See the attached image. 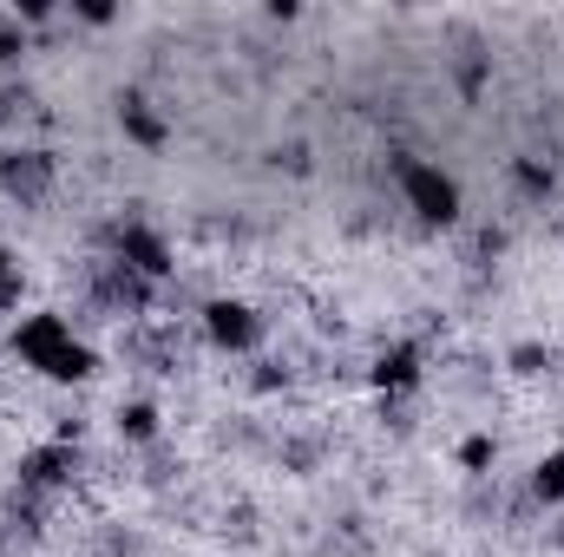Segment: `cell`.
<instances>
[{"instance_id": "6da1fadb", "label": "cell", "mask_w": 564, "mask_h": 557, "mask_svg": "<svg viewBox=\"0 0 564 557\" xmlns=\"http://www.w3.org/2000/svg\"><path fill=\"white\" fill-rule=\"evenodd\" d=\"M401 184H408V197H414V210H421L426 223H453V217H459V184H453L446 171H433V164H401Z\"/></svg>"}, {"instance_id": "7a4b0ae2", "label": "cell", "mask_w": 564, "mask_h": 557, "mask_svg": "<svg viewBox=\"0 0 564 557\" xmlns=\"http://www.w3.org/2000/svg\"><path fill=\"white\" fill-rule=\"evenodd\" d=\"M66 348H73V335H66V321H59V315H26V321L13 328V354H20V361H33L40 374H46Z\"/></svg>"}, {"instance_id": "3957f363", "label": "cell", "mask_w": 564, "mask_h": 557, "mask_svg": "<svg viewBox=\"0 0 564 557\" xmlns=\"http://www.w3.org/2000/svg\"><path fill=\"white\" fill-rule=\"evenodd\" d=\"M204 321H210V341H217V348H250V341H257V315H250L243 302H210Z\"/></svg>"}, {"instance_id": "277c9868", "label": "cell", "mask_w": 564, "mask_h": 557, "mask_svg": "<svg viewBox=\"0 0 564 557\" xmlns=\"http://www.w3.org/2000/svg\"><path fill=\"white\" fill-rule=\"evenodd\" d=\"M119 256H126L139 276H164V270H171V256H164V243H158L151 230H126V237H119Z\"/></svg>"}, {"instance_id": "5b68a950", "label": "cell", "mask_w": 564, "mask_h": 557, "mask_svg": "<svg viewBox=\"0 0 564 557\" xmlns=\"http://www.w3.org/2000/svg\"><path fill=\"white\" fill-rule=\"evenodd\" d=\"M375 381H381V387H414V381H421V354H414V348H394V354H381Z\"/></svg>"}, {"instance_id": "8992f818", "label": "cell", "mask_w": 564, "mask_h": 557, "mask_svg": "<svg viewBox=\"0 0 564 557\" xmlns=\"http://www.w3.org/2000/svg\"><path fill=\"white\" fill-rule=\"evenodd\" d=\"M66 472H73V452L66 446H46V452L26 459V485H59Z\"/></svg>"}, {"instance_id": "52a82bcc", "label": "cell", "mask_w": 564, "mask_h": 557, "mask_svg": "<svg viewBox=\"0 0 564 557\" xmlns=\"http://www.w3.org/2000/svg\"><path fill=\"white\" fill-rule=\"evenodd\" d=\"M46 184V164L40 157H13L7 164V190H40Z\"/></svg>"}, {"instance_id": "ba28073f", "label": "cell", "mask_w": 564, "mask_h": 557, "mask_svg": "<svg viewBox=\"0 0 564 557\" xmlns=\"http://www.w3.org/2000/svg\"><path fill=\"white\" fill-rule=\"evenodd\" d=\"M46 374H53V381H86V374H93V354H86V348L73 341V348H66V354H59V361H53Z\"/></svg>"}, {"instance_id": "9c48e42d", "label": "cell", "mask_w": 564, "mask_h": 557, "mask_svg": "<svg viewBox=\"0 0 564 557\" xmlns=\"http://www.w3.org/2000/svg\"><path fill=\"white\" fill-rule=\"evenodd\" d=\"M532 485H539V499H552V505H558V499H564V452L539 459V479H532Z\"/></svg>"}, {"instance_id": "30bf717a", "label": "cell", "mask_w": 564, "mask_h": 557, "mask_svg": "<svg viewBox=\"0 0 564 557\" xmlns=\"http://www.w3.org/2000/svg\"><path fill=\"white\" fill-rule=\"evenodd\" d=\"M126 132H132V139H144V144L164 139V125H158V119L144 112V99H126Z\"/></svg>"}, {"instance_id": "8fae6325", "label": "cell", "mask_w": 564, "mask_h": 557, "mask_svg": "<svg viewBox=\"0 0 564 557\" xmlns=\"http://www.w3.org/2000/svg\"><path fill=\"white\" fill-rule=\"evenodd\" d=\"M119 426H126V433H132V439H151V433H158V414H151V407H126V414H119Z\"/></svg>"}, {"instance_id": "7c38bea8", "label": "cell", "mask_w": 564, "mask_h": 557, "mask_svg": "<svg viewBox=\"0 0 564 557\" xmlns=\"http://www.w3.org/2000/svg\"><path fill=\"white\" fill-rule=\"evenodd\" d=\"M459 466H473V472H479V466H492V439H486V433H473V439L459 446Z\"/></svg>"}, {"instance_id": "4fadbf2b", "label": "cell", "mask_w": 564, "mask_h": 557, "mask_svg": "<svg viewBox=\"0 0 564 557\" xmlns=\"http://www.w3.org/2000/svg\"><path fill=\"white\" fill-rule=\"evenodd\" d=\"M0 288H7V250H0Z\"/></svg>"}, {"instance_id": "5bb4252c", "label": "cell", "mask_w": 564, "mask_h": 557, "mask_svg": "<svg viewBox=\"0 0 564 557\" xmlns=\"http://www.w3.org/2000/svg\"><path fill=\"white\" fill-rule=\"evenodd\" d=\"M558 545H564V525H558Z\"/></svg>"}]
</instances>
